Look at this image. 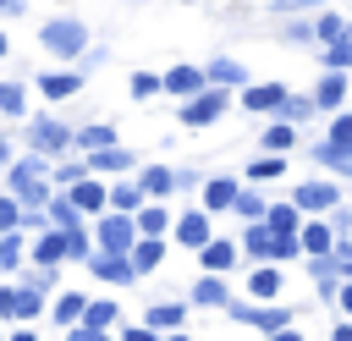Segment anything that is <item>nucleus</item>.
<instances>
[{
  "mask_svg": "<svg viewBox=\"0 0 352 341\" xmlns=\"http://www.w3.org/2000/svg\"><path fill=\"white\" fill-rule=\"evenodd\" d=\"M148 94H160V77L154 72H132V99H148Z\"/></svg>",
  "mask_w": 352,
  "mask_h": 341,
  "instance_id": "46",
  "label": "nucleus"
},
{
  "mask_svg": "<svg viewBox=\"0 0 352 341\" xmlns=\"http://www.w3.org/2000/svg\"><path fill=\"white\" fill-rule=\"evenodd\" d=\"M0 60H6V28H0Z\"/></svg>",
  "mask_w": 352,
  "mask_h": 341,
  "instance_id": "55",
  "label": "nucleus"
},
{
  "mask_svg": "<svg viewBox=\"0 0 352 341\" xmlns=\"http://www.w3.org/2000/svg\"><path fill=\"white\" fill-rule=\"evenodd\" d=\"M82 264H88V275H94V280H110V286H132V280H138V270H132V258H126V253H104V248H94Z\"/></svg>",
  "mask_w": 352,
  "mask_h": 341,
  "instance_id": "8",
  "label": "nucleus"
},
{
  "mask_svg": "<svg viewBox=\"0 0 352 341\" xmlns=\"http://www.w3.org/2000/svg\"><path fill=\"white\" fill-rule=\"evenodd\" d=\"M336 308H341V314H352V275H341V280H336Z\"/></svg>",
  "mask_w": 352,
  "mask_h": 341,
  "instance_id": "50",
  "label": "nucleus"
},
{
  "mask_svg": "<svg viewBox=\"0 0 352 341\" xmlns=\"http://www.w3.org/2000/svg\"><path fill=\"white\" fill-rule=\"evenodd\" d=\"M330 148H352V110H330Z\"/></svg>",
  "mask_w": 352,
  "mask_h": 341,
  "instance_id": "42",
  "label": "nucleus"
},
{
  "mask_svg": "<svg viewBox=\"0 0 352 341\" xmlns=\"http://www.w3.org/2000/svg\"><path fill=\"white\" fill-rule=\"evenodd\" d=\"M297 248H302V258H308V253H330V248H336L330 214H308V220L297 226Z\"/></svg>",
  "mask_w": 352,
  "mask_h": 341,
  "instance_id": "16",
  "label": "nucleus"
},
{
  "mask_svg": "<svg viewBox=\"0 0 352 341\" xmlns=\"http://www.w3.org/2000/svg\"><path fill=\"white\" fill-rule=\"evenodd\" d=\"M280 286H286V280H280V270H275V264H258V270L248 275L253 302H275V297H280Z\"/></svg>",
  "mask_w": 352,
  "mask_h": 341,
  "instance_id": "26",
  "label": "nucleus"
},
{
  "mask_svg": "<svg viewBox=\"0 0 352 341\" xmlns=\"http://www.w3.org/2000/svg\"><path fill=\"white\" fill-rule=\"evenodd\" d=\"M138 204H143V187H138V182H116V187H110V209L138 214Z\"/></svg>",
  "mask_w": 352,
  "mask_h": 341,
  "instance_id": "39",
  "label": "nucleus"
},
{
  "mask_svg": "<svg viewBox=\"0 0 352 341\" xmlns=\"http://www.w3.org/2000/svg\"><path fill=\"white\" fill-rule=\"evenodd\" d=\"M38 44H44L50 55H60V60H77V55L88 50V28H82L77 16H55V22L38 28Z\"/></svg>",
  "mask_w": 352,
  "mask_h": 341,
  "instance_id": "4",
  "label": "nucleus"
},
{
  "mask_svg": "<svg viewBox=\"0 0 352 341\" xmlns=\"http://www.w3.org/2000/svg\"><path fill=\"white\" fill-rule=\"evenodd\" d=\"M319 50H324V66L352 72V33H346V38H336V44H319Z\"/></svg>",
  "mask_w": 352,
  "mask_h": 341,
  "instance_id": "43",
  "label": "nucleus"
},
{
  "mask_svg": "<svg viewBox=\"0 0 352 341\" xmlns=\"http://www.w3.org/2000/svg\"><path fill=\"white\" fill-rule=\"evenodd\" d=\"M280 176H286V160L275 148H264L258 160H248V182H280Z\"/></svg>",
  "mask_w": 352,
  "mask_h": 341,
  "instance_id": "32",
  "label": "nucleus"
},
{
  "mask_svg": "<svg viewBox=\"0 0 352 341\" xmlns=\"http://www.w3.org/2000/svg\"><path fill=\"white\" fill-rule=\"evenodd\" d=\"M66 143H72V132H66L55 116H33V121H28V148H33V154H60Z\"/></svg>",
  "mask_w": 352,
  "mask_h": 341,
  "instance_id": "10",
  "label": "nucleus"
},
{
  "mask_svg": "<svg viewBox=\"0 0 352 341\" xmlns=\"http://www.w3.org/2000/svg\"><path fill=\"white\" fill-rule=\"evenodd\" d=\"M308 6H314V0H275V11H280V16H286V11H308Z\"/></svg>",
  "mask_w": 352,
  "mask_h": 341,
  "instance_id": "52",
  "label": "nucleus"
},
{
  "mask_svg": "<svg viewBox=\"0 0 352 341\" xmlns=\"http://www.w3.org/2000/svg\"><path fill=\"white\" fill-rule=\"evenodd\" d=\"M226 314L236 319V324H253V330H264V336H275V330H286L292 324V308H275V302H226Z\"/></svg>",
  "mask_w": 352,
  "mask_h": 341,
  "instance_id": "7",
  "label": "nucleus"
},
{
  "mask_svg": "<svg viewBox=\"0 0 352 341\" xmlns=\"http://www.w3.org/2000/svg\"><path fill=\"white\" fill-rule=\"evenodd\" d=\"M192 302H198V308H226V302H231L226 275H220V270H204V280L192 286Z\"/></svg>",
  "mask_w": 352,
  "mask_h": 341,
  "instance_id": "21",
  "label": "nucleus"
},
{
  "mask_svg": "<svg viewBox=\"0 0 352 341\" xmlns=\"http://www.w3.org/2000/svg\"><path fill=\"white\" fill-rule=\"evenodd\" d=\"M11 226H22V198H16V192L0 198V231H11Z\"/></svg>",
  "mask_w": 352,
  "mask_h": 341,
  "instance_id": "45",
  "label": "nucleus"
},
{
  "mask_svg": "<svg viewBox=\"0 0 352 341\" xmlns=\"http://www.w3.org/2000/svg\"><path fill=\"white\" fill-rule=\"evenodd\" d=\"M275 116H286V121H297V126H302V121H314V116H319V104H314V94H292V88H286V99H280V110H275Z\"/></svg>",
  "mask_w": 352,
  "mask_h": 341,
  "instance_id": "31",
  "label": "nucleus"
},
{
  "mask_svg": "<svg viewBox=\"0 0 352 341\" xmlns=\"http://www.w3.org/2000/svg\"><path fill=\"white\" fill-rule=\"evenodd\" d=\"M22 11V0H0V16H16Z\"/></svg>",
  "mask_w": 352,
  "mask_h": 341,
  "instance_id": "53",
  "label": "nucleus"
},
{
  "mask_svg": "<svg viewBox=\"0 0 352 341\" xmlns=\"http://www.w3.org/2000/svg\"><path fill=\"white\" fill-rule=\"evenodd\" d=\"M50 226H60V231L82 226V214H77V204H72L66 192H50Z\"/></svg>",
  "mask_w": 352,
  "mask_h": 341,
  "instance_id": "34",
  "label": "nucleus"
},
{
  "mask_svg": "<svg viewBox=\"0 0 352 341\" xmlns=\"http://www.w3.org/2000/svg\"><path fill=\"white\" fill-rule=\"evenodd\" d=\"M286 99V82H242V110L248 116H275Z\"/></svg>",
  "mask_w": 352,
  "mask_h": 341,
  "instance_id": "15",
  "label": "nucleus"
},
{
  "mask_svg": "<svg viewBox=\"0 0 352 341\" xmlns=\"http://www.w3.org/2000/svg\"><path fill=\"white\" fill-rule=\"evenodd\" d=\"M248 258H258V264H286V258H302V248H297V231H275V226H264V220H248V231H242V242H236Z\"/></svg>",
  "mask_w": 352,
  "mask_h": 341,
  "instance_id": "1",
  "label": "nucleus"
},
{
  "mask_svg": "<svg viewBox=\"0 0 352 341\" xmlns=\"http://www.w3.org/2000/svg\"><path fill=\"white\" fill-rule=\"evenodd\" d=\"M77 176H88V165H82V160H72V165H55V170H50V182H60V187H72Z\"/></svg>",
  "mask_w": 352,
  "mask_h": 341,
  "instance_id": "47",
  "label": "nucleus"
},
{
  "mask_svg": "<svg viewBox=\"0 0 352 341\" xmlns=\"http://www.w3.org/2000/svg\"><path fill=\"white\" fill-rule=\"evenodd\" d=\"M138 242V220L126 209H99V226H94V248L104 253H126Z\"/></svg>",
  "mask_w": 352,
  "mask_h": 341,
  "instance_id": "5",
  "label": "nucleus"
},
{
  "mask_svg": "<svg viewBox=\"0 0 352 341\" xmlns=\"http://www.w3.org/2000/svg\"><path fill=\"white\" fill-rule=\"evenodd\" d=\"M138 187H143V198H170V192H176V170L143 165V170H138Z\"/></svg>",
  "mask_w": 352,
  "mask_h": 341,
  "instance_id": "24",
  "label": "nucleus"
},
{
  "mask_svg": "<svg viewBox=\"0 0 352 341\" xmlns=\"http://www.w3.org/2000/svg\"><path fill=\"white\" fill-rule=\"evenodd\" d=\"M204 77H209V82H220V88H242V82H248V66H242V60H231V55H214V60L204 66Z\"/></svg>",
  "mask_w": 352,
  "mask_h": 341,
  "instance_id": "22",
  "label": "nucleus"
},
{
  "mask_svg": "<svg viewBox=\"0 0 352 341\" xmlns=\"http://www.w3.org/2000/svg\"><path fill=\"white\" fill-rule=\"evenodd\" d=\"M66 198L77 204V214H99V209H110V187L88 170V176H77L72 187H66Z\"/></svg>",
  "mask_w": 352,
  "mask_h": 341,
  "instance_id": "13",
  "label": "nucleus"
},
{
  "mask_svg": "<svg viewBox=\"0 0 352 341\" xmlns=\"http://www.w3.org/2000/svg\"><path fill=\"white\" fill-rule=\"evenodd\" d=\"M38 308H44V286H16V319H38Z\"/></svg>",
  "mask_w": 352,
  "mask_h": 341,
  "instance_id": "40",
  "label": "nucleus"
},
{
  "mask_svg": "<svg viewBox=\"0 0 352 341\" xmlns=\"http://www.w3.org/2000/svg\"><path fill=\"white\" fill-rule=\"evenodd\" d=\"M346 94H352V82H346V72H336V66H324V77L314 82V104H319V116H330V110H341V104H346Z\"/></svg>",
  "mask_w": 352,
  "mask_h": 341,
  "instance_id": "14",
  "label": "nucleus"
},
{
  "mask_svg": "<svg viewBox=\"0 0 352 341\" xmlns=\"http://www.w3.org/2000/svg\"><path fill=\"white\" fill-rule=\"evenodd\" d=\"M33 264H60L66 258V231L60 226H38V236H33Z\"/></svg>",
  "mask_w": 352,
  "mask_h": 341,
  "instance_id": "18",
  "label": "nucleus"
},
{
  "mask_svg": "<svg viewBox=\"0 0 352 341\" xmlns=\"http://www.w3.org/2000/svg\"><path fill=\"white\" fill-rule=\"evenodd\" d=\"M132 220H138V231H143V236H165V231H170V209H165V204H148V198L138 204V214H132Z\"/></svg>",
  "mask_w": 352,
  "mask_h": 341,
  "instance_id": "28",
  "label": "nucleus"
},
{
  "mask_svg": "<svg viewBox=\"0 0 352 341\" xmlns=\"http://www.w3.org/2000/svg\"><path fill=\"white\" fill-rule=\"evenodd\" d=\"M264 148H275V154H292V148H297V121L275 116V121L264 126Z\"/></svg>",
  "mask_w": 352,
  "mask_h": 341,
  "instance_id": "29",
  "label": "nucleus"
},
{
  "mask_svg": "<svg viewBox=\"0 0 352 341\" xmlns=\"http://www.w3.org/2000/svg\"><path fill=\"white\" fill-rule=\"evenodd\" d=\"M226 110H231V88L204 82L198 94H187V99H182V126H214Z\"/></svg>",
  "mask_w": 352,
  "mask_h": 341,
  "instance_id": "3",
  "label": "nucleus"
},
{
  "mask_svg": "<svg viewBox=\"0 0 352 341\" xmlns=\"http://www.w3.org/2000/svg\"><path fill=\"white\" fill-rule=\"evenodd\" d=\"M148 324L154 330H182L187 324V302H154L148 308Z\"/></svg>",
  "mask_w": 352,
  "mask_h": 341,
  "instance_id": "33",
  "label": "nucleus"
},
{
  "mask_svg": "<svg viewBox=\"0 0 352 341\" xmlns=\"http://www.w3.org/2000/svg\"><path fill=\"white\" fill-rule=\"evenodd\" d=\"M82 302H88L82 292H66V297H55V324H66V330H72V324L82 319Z\"/></svg>",
  "mask_w": 352,
  "mask_h": 341,
  "instance_id": "41",
  "label": "nucleus"
},
{
  "mask_svg": "<svg viewBox=\"0 0 352 341\" xmlns=\"http://www.w3.org/2000/svg\"><path fill=\"white\" fill-rule=\"evenodd\" d=\"M16 319V286H0V324Z\"/></svg>",
  "mask_w": 352,
  "mask_h": 341,
  "instance_id": "49",
  "label": "nucleus"
},
{
  "mask_svg": "<svg viewBox=\"0 0 352 341\" xmlns=\"http://www.w3.org/2000/svg\"><path fill=\"white\" fill-rule=\"evenodd\" d=\"M22 253H28V242H22V226L0 231V270H16V264H22Z\"/></svg>",
  "mask_w": 352,
  "mask_h": 341,
  "instance_id": "35",
  "label": "nucleus"
},
{
  "mask_svg": "<svg viewBox=\"0 0 352 341\" xmlns=\"http://www.w3.org/2000/svg\"><path fill=\"white\" fill-rule=\"evenodd\" d=\"M352 33V22L341 16V11H319L314 16V44H336V38H346Z\"/></svg>",
  "mask_w": 352,
  "mask_h": 341,
  "instance_id": "30",
  "label": "nucleus"
},
{
  "mask_svg": "<svg viewBox=\"0 0 352 341\" xmlns=\"http://www.w3.org/2000/svg\"><path fill=\"white\" fill-rule=\"evenodd\" d=\"M0 165H11V138L0 132Z\"/></svg>",
  "mask_w": 352,
  "mask_h": 341,
  "instance_id": "54",
  "label": "nucleus"
},
{
  "mask_svg": "<svg viewBox=\"0 0 352 341\" xmlns=\"http://www.w3.org/2000/svg\"><path fill=\"white\" fill-rule=\"evenodd\" d=\"M236 187H242L236 176H209V182H204V209H209V214H226V209L236 204Z\"/></svg>",
  "mask_w": 352,
  "mask_h": 341,
  "instance_id": "19",
  "label": "nucleus"
},
{
  "mask_svg": "<svg viewBox=\"0 0 352 341\" xmlns=\"http://www.w3.org/2000/svg\"><path fill=\"white\" fill-rule=\"evenodd\" d=\"M116 319H121V314H116V302H110V297L82 302V319L72 324V341H104V330H110Z\"/></svg>",
  "mask_w": 352,
  "mask_h": 341,
  "instance_id": "9",
  "label": "nucleus"
},
{
  "mask_svg": "<svg viewBox=\"0 0 352 341\" xmlns=\"http://www.w3.org/2000/svg\"><path fill=\"white\" fill-rule=\"evenodd\" d=\"M242 220H264V209H270V198L264 192H253V187H236V204H231Z\"/></svg>",
  "mask_w": 352,
  "mask_h": 341,
  "instance_id": "36",
  "label": "nucleus"
},
{
  "mask_svg": "<svg viewBox=\"0 0 352 341\" xmlns=\"http://www.w3.org/2000/svg\"><path fill=\"white\" fill-rule=\"evenodd\" d=\"M292 204L302 214H330L341 204V176H314V182H297L292 187Z\"/></svg>",
  "mask_w": 352,
  "mask_h": 341,
  "instance_id": "6",
  "label": "nucleus"
},
{
  "mask_svg": "<svg viewBox=\"0 0 352 341\" xmlns=\"http://www.w3.org/2000/svg\"><path fill=\"white\" fill-rule=\"evenodd\" d=\"M6 187L22 198V209H44L50 204V165H44V154L38 160H11L6 165Z\"/></svg>",
  "mask_w": 352,
  "mask_h": 341,
  "instance_id": "2",
  "label": "nucleus"
},
{
  "mask_svg": "<svg viewBox=\"0 0 352 341\" xmlns=\"http://www.w3.org/2000/svg\"><path fill=\"white\" fill-rule=\"evenodd\" d=\"M308 154H314V160H319V165H324L330 176H341V182H352V148H330V143L319 138V143H314Z\"/></svg>",
  "mask_w": 352,
  "mask_h": 341,
  "instance_id": "27",
  "label": "nucleus"
},
{
  "mask_svg": "<svg viewBox=\"0 0 352 341\" xmlns=\"http://www.w3.org/2000/svg\"><path fill=\"white\" fill-rule=\"evenodd\" d=\"M170 231H176V248H192V253L214 236V226H209V209H204V204H198V209H187V214H176V220H170Z\"/></svg>",
  "mask_w": 352,
  "mask_h": 341,
  "instance_id": "11",
  "label": "nucleus"
},
{
  "mask_svg": "<svg viewBox=\"0 0 352 341\" xmlns=\"http://www.w3.org/2000/svg\"><path fill=\"white\" fill-rule=\"evenodd\" d=\"M126 258H132V270H138V275L160 270V258H165V236H143V231H138V242L126 248Z\"/></svg>",
  "mask_w": 352,
  "mask_h": 341,
  "instance_id": "20",
  "label": "nucleus"
},
{
  "mask_svg": "<svg viewBox=\"0 0 352 341\" xmlns=\"http://www.w3.org/2000/svg\"><path fill=\"white\" fill-rule=\"evenodd\" d=\"M330 341H352V314H341V319H336V330H330Z\"/></svg>",
  "mask_w": 352,
  "mask_h": 341,
  "instance_id": "51",
  "label": "nucleus"
},
{
  "mask_svg": "<svg viewBox=\"0 0 352 341\" xmlns=\"http://www.w3.org/2000/svg\"><path fill=\"white\" fill-rule=\"evenodd\" d=\"M94 176H126L132 165H138V154L132 148H121V143H104V148H88V160H82Z\"/></svg>",
  "mask_w": 352,
  "mask_h": 341,
  "instance_id": "12",
  "label": "nucleus"
},
{
  "mask_svg": "<svg viewBox=\"0 0 352 341\" xmlns=\"http://www.w3.org/2000/svg\"><path fill=\"white\" fill-rule=\"evenodd\" d=\"M264 226H275V231H297V226H302V209H297V204H270V209H264Z\"/></svg>",
  "mask_w": 352,
  "mask_h": 341,
  "instance_id": "37",
  "label": "nucleus"
},
{
  "mask_svg": "<svg viewBox=\"0 0 352 341\" xmlns=\"http://www.w3.org/2000/svg\"><path fill=\"white\" fill-rule=\"evenodd\" d=\"M236 253H242V248H236V242H226V236H209V242L198 248V258H204V270H220V275H226V270L236 264Z\"/></svg>",
  "mask_w": 352,
  "mask_h": 341,
  "instance_id": "25",
  "label": "nucleus"
},
{
  "mask_svg": "<svg viewBox=\"0 0 352 341\" xmlns=\"http://www.w3.org/2000/svg\"><path fill=\"white\" fill-rule=\"evenodd\" d=\"M22 110H28L22 82H0V116H22Z\"/></svg>",
  "mask_w": 352,
  "mask_h": 341,
  "instance_id": "44",
  "label": "nucleus"
},
{
  "mask_svg": "<svg viewBox=\"0 0 352 341\" xmlns=\"http://www.w3.org/2000/svg\"><path fill=\"white\" fill-rule=\"evenodd\" d=\"M82 88V72H38V94L44 99H72Z\"/></svg>",
  "mask_w": 352,
  "mask_h": 341,
  "instance_id": "23",
  "label": "nucleus"
},
{
  "mask_svg": "<svg viewBox=\"0 0 352 341\" xmlns=\"http://www.w3.org/2000/svg\"><path fill=\"white\" fill-rule=\"evenodd\" d=\"M72 143L88 154V148H104V143H116V132H110L104 121H94V126H82V132H72Z\"/></svg>",
  "mask_w": 352,
  "mask_h": 341,
  "instance_id": "38",
  "label": "nucleus"
},
{
  "mask_svg": "<svg viewBox=\"0 0 352 341\" xmlns=\"http://www.w3.org/2000/svg\"><path fill=\"white\" fill-rule=\"evenodd\" d=\"M286 38H292V44H314V22H302V16L286 22Z\"/></svg>",
  "mask_w": 352,
  "mask_h": 341,
  "instance_id": "48",
  "label": "nucleus"
},
{
  "mask_svg": "<svg viewBox=\"0 0 352 341\" xmlns=\"http://www.w3.org/2000/svg\"><path fill=\"white\" fill-rule=\"evenodd\" d=\"M209 77H204V66H170V72H160V94H176V99H187V94H198Z\"/></svg>",
  "mask_w": 352,
  "mask_h": 341,
  "instance_id": "17",
  "label": "nucleus"
}]
</instances>
